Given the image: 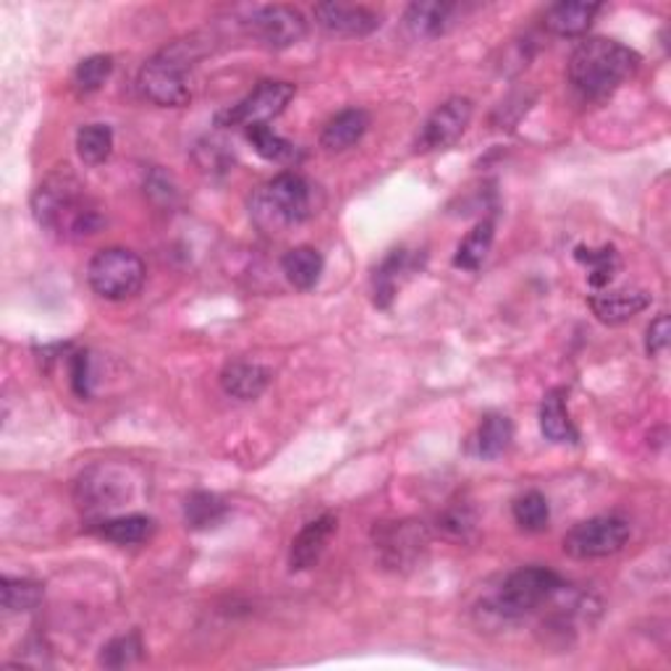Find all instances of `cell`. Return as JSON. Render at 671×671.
Returning a JSON list of instances; mask_svg holds the SVG:
<instances>
[{"instance_id":"8","label":"cell","mask_w":671,"mask_h":671,"mask_svg":"<svg viewBox=\"0 0 671 671\" xmlns=\"http://www.w3.org/2000/svg\"><path fill=\"white\" fill-rule=\"evenodd\" d=\"M373 541L381 564L394 572L415 569V566L423 562L425 551H428L430 545L428 530L412 520L381 522L373 530Z\"/></svg>"},{"instance_id":"30","label":"cell","mask_w":671,"mask_h":671,"mask_svg":"<svg viewBox=\"0 0 671 671\" xmlns=\"http://www.w3.org/2000/svg\"><path fill=\"white\" fill-rule=\"evenodd\" d=\"M226 516V507L219 496L213 493H192L184 503V520L192 530H207L213 524H219Z\"/></svg>"},{"instance_id":"36","label":"cell","mask_w":671,"mask_h":671,"mask_svg":"<svg viewBox=\"0 0 671 671\" xmlns=\"http://www.w3.org/2000/svg\"><path fill=\"white\" fill-rule=\"evenodd\" d=\"M440 528L454 537H467L475 528V514L467 507H451L449 512L440 516Z\"/></svg>"},{"instance_id":"11","label":"cell","mask_w":671,"mask_h":671,"mask_svg":"<svg viewBox=\"0 0 671 671\" xmlns=\"http://www.w3.org/2000/svg\"><path fill=\"white\" fill-rule=\"evenodd\" d=\"M247 30L270 51H286L307 34V19L302 11L291 9V6H263V9L252 11Z\"/></svg>"},{"instance_id":"37","label":"cell","mask_w":671,"mask_h":671,"mask_svg":"<svg viewBox=\"0 0 671 671\" xmlns=\"http://www.w3.org/2000/svg\"><path fill=\"white\" fill-rule=\"evenodd\" d=\"M669 336H671L669 315H659L646 331V352L650 356H661L669 349Z\"/></svg>"},{"instance_id":"18","label":"cell","mask_w":671,"mask_h":671,"mask_svg":"<svg viewBox=\"0 0 671 671\" xmlns=\"http://www.w3.org/2000/svg\"><path fill=\"white\" fill-rule=\"evenodd\" d=\"M370 126V116L362 108H347L341 114H336L331 121L323 126V135H320V145L328 152H341L349 150L365 137Z\"/></svg>"},{"instance_id":"25","label":"cell","mask_w":671,"mask_h":671,"mask_svg":"<svg viewBox=\"0 0 671 671\" xmlns=\"http://www.w3.org/2000/svg\"><path fill=\"white\" fill-rule=\"evenodd\" d=\"M493 244V221H480L470 234L465 236V242L459 244L457 255H454V265L461 270H480L486 263L488 252Z\"/></svg>"},{"instance_id":"33","label":"cell","mask_w":671,"mask_h":671,"mask_svg":"<svg viewBox=\"0 0 671 671\" xmlns=\"http://www.w3.org/2000/svg\"><path fill=\"white\" fill-rule=\"evenodd\" d=\"M142 640H139L137 632L121 635V638H114L110 642H105L100 650V667L105 669H126L131 663H137L142 659Z\"/></svg>"},{"instance_id":"4","label":"cell","mask_w":671,"mask_h":671,"mask_svg":"<svg viewBox=\"0 0 671 671\" xmlns=\"http://www.w3.org/2000/svg\"><path fill=\"white\" fill-rule=\"evenodd\" d=\"M192 47L194 42H177L147 61L137 79L139 93L163 108H181L192 100V84H189V72L194 66Z\"/></svg>"},{"instance_id":"28","label":"cell","mask_w":671,"mask_h":671,"mask_svg":"<svg viewBox=\"0 0 671 671\" xmlns=\"http://www.w3.org/2000/svg\"><path fill=\"white\" fill-rule=\"evenodd\" d=\"M244 137H247L252 150L265 160H276V163H281V160H291L297 156V147H294L289 139L276 135L268 124L247 126V129H244Z\"/></svg>"},{"instance_id":"13","label":"cell","mask_w":671,"mask_h":671,"mask_svg":"<svg viewBox=\"0 0 671 671\" xmlns=\"http://www.w3.org/2000/svg\"><path fill=\"white\" fill-rule=\"evenodd\" d=\"M315 21L336 38H368L381 26V17L368 6L352 3H318Z\"/></svg>"},{"instance_id":"34","label":"cell","mask_w":671,"mask_h":671,"mask_svg":"<svg viewBox=\"0 0 671 671\" xmlns=\"http://www.w3.org/2000/svg\"><path fill=\"white\" fill-rule=\"evenodd\" d=\"M194 160H198L200 171L210 173V177L226 173L228 168L234 166V156H231L228 145L215 137H205L202 142H198V147H194Z\"/></svg>"},{"instance_id":"2","label":"cell","mask_w":671,"mask_h":671,"mask_svg":"<svg viewBox=\"0 0 671 671\" xmlns=\"http://www.w3.org/2000/svg\"><path fill=\"white\" fill-rule=\"evenodd\" d=\"M640 55L617 40L590 38L569 55V82L585 100H604L635 76Z\"/></svg>"},{"instance_id":"22","label":"cell","mask_w":671,"mask_h":671,"mask_svg":"<svg viewBox=\"0 0 671 671\" xmlns=\"http://www.w3.org/2000/svg\"><path fill=\"white\" fill-rule=\"evenodd\" d=\"M156 530V522L145 514H126V516H110L97 524V535L103 541L116 543V545H137L145 543L147 537Z\"/></svg>"},{"instance_id":"3","label":"cell","mask_w":671,"mask_h":671,"mask_svg":"<svg viewBox=\"0 0 671 671\" xmlns=\"http://www.w3.org/2000/svg\"><path fill=\"white\" fill-rule=\"evenodd\" d=\"M315 213L312 184L299 173L286 171L270 179L268 184L257 187L249 198L252 223L263 234L278 236L305 223Z\"/></svg>"},{"instance_id":"21","label":"cell","mask_w":671,"mask_h":671,"mask_svg":"<svg viewBox=\"0 0 671 671\" xmlns=\"http://www.w3.org/2000/svg\"><path fill=\"white\" fill-rule=\"evenodd\" d=\"M281 268L286 273V281H289L294 289L310 291L318 286L320 276H323L326 260L315 247H294L284 255Z\"/></svg>"},{"instance_id":"35","label":"cell","mask_w":671,"mask_h":671,"mask_svg":"<svg viewBox=\"0 0 671 671\" xmlns=\"http://www.w3.org/2000/svg\"><path fill=\"white\" fill-rule=\"evenodd\" d=\"M72 388L79 398H89L93 394V365H89L87 352H76L72 356Z\"/></svg>"},{"instance_id":"26","label":"cell","mask_w":671,"mask_h":671,"mask_svg":"<svg viewBox=\"0 0 671 671\" xmlns=\"http://www.w3.org/2000/svg\"><path fill=\"white\" fill-rule=\"evenodd\" d=\"M76 152L87 166H100L114 152V129L108 124H87L76 131Z\"/></svg>"},{"instance_id":"1","label":"cell","mask_w":671,"mask_h":671,"mask_svg":"<svg viewBox=\"0 0 671 671\" xmlns=\"http://www.w3.org/2000/svg\"><path fill=\"white\" fill-rule=\"evenodd\" d=\"M32 213L42 228L61 239H84L103 228L100 207L68 168H58L40 181L32 194Z\"/></svg>"},{"instance_id":"7","label":"cell","mask_w":671,"mask_h":671,"mask_svg":"<svg viewBox=\"0 0 671 671\" xmlns=\"http://www.w3.org/2000/svg\"><path fill=\"white\" fill-rule=\"evenodd\" d=\"M629 541V522L621 516H590V520L577 522L569 533L564 535V551L572 558H606L619 554Z\"/></svg>"},{"instance_id":"20","label":"cell","mask_w":671,"mask_h":671,"mask_svg":"<svg viewBox=\"0 0 671 671\" xmlns=\"http://www.w3.org/2000/svg\"><path fill=\"white\" fill-rule=\"evenodd\" d=\"M541 430L554 444H577L579 433L566 409V391L554 388L543 396L541 404Z\"/></svg>"},{"instance_id":"19","label":"cell","mask_w":671,"mask_h":671,"mask_svg":"<svg viewBox=\"0 0 671 671\" xmlns=\"http://www.w3.org/2000/svg\"><path fill=\"white\" fill-rule=\"evenodd\" d=\"M454 13L457 6L454 3H412L404 21H407V30L419 40H433L440 34L449 32L454 24Z\"/></svg>"},{"instance_id":"16","label":"cell","mask_w":671,"mask_h":671,"mask_svg":"<svg viewBox=\"0 0 671 671\" xmlns=\"http://www.w3.org/2000/svg\"><path fill=\"white\" fill-rule=\"evenodd\" d=\"M598 3H583V0H562L545 11V26L558 38H579L590 30L593 19L598 17Z\"/></svg>"},{"instance_id":"24","label":"cell","mask_w":671,"mask_h":671,"mask_svg":"<svg viewBox=\"0 0 671 671\" xmlns=\"http://www.w3.org/2000/svg\"><path fill=\"white\" fill-rule=\"evenodd\" d=\"M412 270V257L409 252L404 249H394L391 255L383 260L381 268L375 270L373 276V294H375V305L377 307H386L394 302L396 291H398V278H402V273Z\"/></svg>"},{"instance_id":"14","label":"cell","mask_w":671,"mask_h":671,"mask_svg":"<svg viewBox=\"0 0 671 671\" xmlns=\"http://www.w3.org/2000/svg\"><path fill=\"white\" fill-rule=\"evenodd\" d=\"M336 528H339V520L333 514H320L318 520L307 522L299 535L291 541L289 548V569L291 572H307L312 569L315 564L320 562L323 556L326 545L331 543V537L336 535Z\"/></svg>"},{"instance_id":"27","label":"cell","mask_w":671,"mask_h":671,"mask_svg":"<svg viewBox=\"0 0 671 671\" xmlns=\"http://www.w3.org/2000/svg\"><path fill=\"white\" fill-rule=\"evenodd\" d=\"M512 514H514V522L520 524V530H524V533H543L551 522L548 499L537 491H528V493L516 496L512 503Z\"/></svg>"},{"instance_id":"6","label":"cell","mask_w":671,"mask_h":671,"mask_svg":"<svg viewBox=\"0 0 671 671\" xmlns=\"http://www.w3.org/2000/svg\"><path fill=\"white\" fill-rule=\"evenodd\" d=\"M145 263L137 252L124 247H105L95 252L87 265V281L97 297L108 302H124L137 297L145 284Z\"/></svg>"},{"instance_id":"9","label":"cell","mask_w":671,"mask_h":671,"mask_svg":"<svg viewBox=\"0 0 671 671\" xmlns=\"http://www.w3.org/2000/svg\"><path fill=\"white\" fill-rule=\"evenodd\" d=\"M135 493L129 470L118 465H95L76 480V501L87 512H110L124 507Z\"/></svg>"},{"instance_id":"17","label":"cell","mask_w":671,"mask_h":671,"mask_svg":"<svg viewBox=\"0 0 671 671\" xmlns=\"http://www.w3.org/2000/svg\"><path fill=\"white\" fill-rule=\"evenodd\" d=\"M268 383H270L268 370L257 365V362H247V360L228 362L221 373L223 391H226L228 396L239 398V402H252V398H257L265 388H268Z\"/></svg>"},{"instance_id":"5","label":"cell","mask_w":671,"mask_h":671,"mask_svg":"<svg viewBox=\"0 0 671 671\" xmlns=\"http://www.w3.org/2000/svg\"><path fill=\"white\" fill-rule=\"evenodd\" d=\"M562 577L548 566H522L503 579L491 600V611L499 619H522L562 593Z\"/></svg>"},{"instance_id":"29","label":"cell","mask_w":671,"mask_h":671,"mask_svg":"<svg viewBox=\"0 0 671 671\" xmlns=\"http://www.w3.org/2000/svg\"><path fill=\"white\" fill-rule=\"evenodd\" d=\"M575 257L583 265L590 268V276H587V281H590L593 289H604L614 281V276H617L619 270V255L617 249L608 244V247L600 249H587V247H577Z\"/></svg>"},{"instance_id":"31","label":"cell","mask_w":671,"mask_h":671,"mask_svg":"<svg viewBox=\"0 0 671 671\" xmlns=\"http://www.w3.org/2000/svg\"><path fill=\"white\" fill-rule=\"evenodd\" d=\"M0 596L6 611H32L42 600V585L24 577H3Z\"/></svg>"},{"instance_id":"10","label":"cell","mask_w":671,"mask_h":671,"mask_svg":"<svg viewBox=\"0 0 671 671\" xmlns=\"http://www.w3.org/2000/svg\"><path fill=\"white\" fill-rule=\"evenodd\" d=\"M294 95H297V87L291 82H260L244 100L223 110L219 126H244L247 129V126L268 124L284 114Z\"/></svg>"},{"instance_id":"15","label":"cell","mask_w":671,"mask_h":671,"mask_svg":"<svg viewBox=\"0 0 671 671\" xmlns=\"http://www.w3.org/2000/svg\"><path fill=\"white\" fill-rule=\"evenodd\" d=\"M650 305V297L646 291H600L590 297V310L600 323L606 326H621L640 315Z\"/></svg>"},{"instance_id":"23","label":"cell","mask_w":671,"mask_h":671,"mask_svg":"<svg viewBox=\"0 0 671 671\" xmlns=\"http://www.w3.org/2000/svg\"><path fill=\"white\" fill-rule=\"evenodd\" d=\"M512 440H514L512 419L493 412V415L482 417L475 446H478V454L482 459H499L501 454H507L509 446H512Z\"/></svg>"},{"instance_id":"12","label":"cell","mask_w":671,"mask_h":671,"mask_svg":"<svg viewBox=\"0 0 671 671\" xmlns=\"http://www.w3.org/2000/svg\"><path fill=\"white\" fill-rule=\"evenodd\" d=\"M472 121V100L467 97H451L428 116L423 131L417 137V150L433 152L446 150V147L457 145L459 137L465 135L467 126Z\"/></svg>"},{"instance_id":"32","label":"cell","mask_w":671,"mask_h":671,"mask_svg":"<svg viewBox=\"0 0 671 671\" xmlns=\"http://www.w3.org/2000/svg\"><path fill=\"white\" fill-rule=\"evenodd\" d=\"M114 74V58L110 55H89L74 72V87L79 95H93Z\"/></svg>"}]
</instances>
